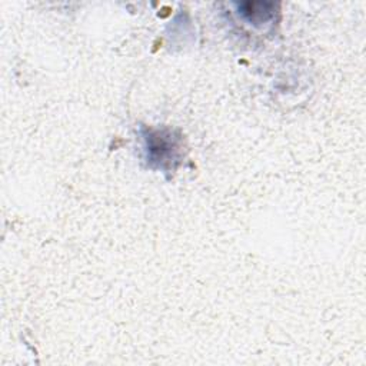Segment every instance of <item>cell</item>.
<instances>
[{"label":"cell","mask_w":366,"mask_h":366,"mask_svg":"<svg viewBox=\"0 0 366 366\" xmlns=\"http://www.w3.org/2000/svg\"><path fill=\"white\" fill-rule=\"evenodd\" d=\"M149 159L152 162H167L170 157L173 159V152L176 144L170 139V134L164 136L160 132H150L146 137Z\"/></svg>","instance_id":"obj_1"}]
</instances>
